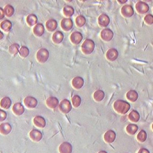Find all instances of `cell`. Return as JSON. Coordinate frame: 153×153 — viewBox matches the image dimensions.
I'll return each instance as SVG.
<instances>
[{"label": "cell", "mask_w": 153, "mask_h": 153, "mask_svg": "<svg viewBox=\"0 0 153 153\" xmlns=\"http://www.w3.org/2000/svg\"><path fill=\"white\" fill-rule=\"evenodd\" d=\"M114 109L119 114H125L129 110L131 106L129 103L122 100H117L113 105Z\"/></svg>", "instance_id": "obj_1"}, {"label": "cell", "mask_w": 153, "mask_h": 153, "mask_svg": "<svg viewBox=\"0 0 153 153\" xmlns=\"http://www.w3.org/2000/svg\"><path fill=\"white\" fill-rule=\"evenodd\" d=\"M81 48L83 53L86 55L90 54L94 50V42L92 40H85L82 45Z\"/></svg>", "instance_id": "obj_2"}, {"label": "cell", "mask_w": 153, "mask_h": 153, "mask_svg": "<svg viewBox=\"0 0 153 153\" xmlns=\"http://www.w3.org/2000/svg\"><path fill=\"white\" fill-rule=\"evenodd\" d=\"M49 55V52L46 49H40L36 53V59L39 63H44L47 61Z\"/></svg>", "instance_id": "obj_3"}, {"label": "cell", "mask_w": 153, "mask_h": 153, "mask_svg": "<svg viewBox=\"0 0 153 153\" xmlns=\"http://www.w3.org/2000/svg\"><path fill=\"white\" fill-rule=\"evenodd\" d=\"M72 108L71 103L68 99H63L60 102L59 105L60 110L64 114L68 113L71 110Z\"/></svg>", "instance_id": "obj_4"}, {"label": "cell", "mask_w": 153, "mask_h": 153, "mask_svg": "<svg viewBox=\"0 0 153 153\" xmlns=\"http://www.w3.org/2000/svg\"><path fill=\"white\" fill-rule=\"evenodd\" d=\"M24 103L27 108L32 109L36 107L38 102L35 98L32 96H27L24 99Z\"/></svg>", "instance_id": "obj_5"}, {"label": "cell", "mask_w": 153, "mask_h": 153, "mask_svg": "<svg viewBox=\"0 0 153 153\" xmlns=\"http://www.w3.org/2000/svg\"><path fill=\"white\" fill-rule=\"evenodd\" d=\"M100 36L104 41L108 42L112 39L114 36V33L109 28H105L101 32Z\"/></svg>", "instance_id": "obj_6"}, {"label": "cell", "mask_w": 153, "mask_h": 153, "mask_svg": "<svg viewBox=\"0 0 153 153\" xmlns=\"http://www.w3.org/2000/svg\"><path fill=\"white\" fill-rule=\"evenodd\" d=\"M135 8L138 13L143 14L147 13L149 9V7L146 3L143 1H140L136 4Z\"/></svg>", "instance_id": "obj_7"}, {"label": "cell", "mask_w": 153, "mask_h": 153, "mask_svg": "<svg viewBox=\"0 0 153 153\" xmlns=\"http://www.w3.org/2000/svg\"><path fill=\"white\" fill-rule=\"evenodd\" d=\"M60 26L63 30L68 31L73 26V23L72 19L69 18H63L60 23Z\"/></svg>", "instance_id": "obj_8"}, {"label": "cell", "mask_w": 153, "mask_h": 153, "mask_svg": "<svg viewBox=\"0 0 153 153\" xmlns=\"http://www.w3.org/2000/svg\"><path fill=\"white\" fill-rule=\"evenodd\" d=\"M121 13L125 18H130L134 14V10L132 6L125 5L121 9Z\"/></svg>", "instance_id": "obj_9"}, {"label": "cell", "mask_w": 153, "mask_h": 153, "mask_svg": "<svg viewBox=\"0 0 153 153\" xmlns=\"http://www.w3.org/2000/svg\"><path fill=\"white\" fill-rule=\"evenodd\" d=\"M12 110L14 114L18 116L24 114L25 111L24 106L20 102H17L14 104L13 106Z\"/></svg>", "instance_id": "obj_10"}, {"label": "cell", "mask_w": 153, "mask_h": 153, "mask_svg": "<svg viewBox=\"0 0 153 153\" xmlns=\"http://www.w3.org/2000/svg\"><path fill=\"white\" fill-rule=\"evenodd\" d=\"M70 41L73 44L77 45L82 41L83 36L82 34L79 32H74L70 35Z\"/></svg>", "instance_id": "obj_11"}, {"label": "cell", "mask_w": 153, "mask_h": 153, "mask_svg": "<svg viewBox=\"0 0 153 153\" xmlns=\"http://www.w3.org/2000/svg\"><path fill=\"white\" fill-rule=\"evenodd\" d=\"M29 137L32 140L35 142H39L43 138V134L38 129H32L29 133Z\"/></svg>", "instance_id": "obj_12"}, {"label": "cell", "mask_w": 153, "mask_h": 153, "mask_svg": "<svg viewBox=\"0 0 153 153\" xmlns=\"http://www.w3.org/2000/svg\"><path fill=\"white\" fill-rule=\"evenodd\" d=\"M98 23L102 27H106L110 23V18L107 15L102 14L98 18Z\"/></svg>", "instance_id": "obj_13"}, {"label": "cell", "mask_w": 153, "mask_h": 153, "mask_svg": "<svg viewBox=\"0 0 153 153\" xmlns=\"http://www.w3.org/2000/svg\"><path fill=\"white\" fill-rule=\"evenodd\" d=\"M33 123L37 127L43 128L46 126V121L42 116L38 115L34 117Z\"/></svg>", "instance_id": "obj_14"}, {"label": "cell", "mask_w": 153, "mask_h": 153, "mask_svg": "<svg viewBox=\"0 0 153 153\" xmlns=\"http://www.w3.org/2000/svg\"><path fill=\"white\" fill-rule=\"evenodd\" d=\"M107 59L110 61H115L118 57V52L115 49L112 48L109 49L107 52L106 54Z\"/></svg>", "instance_id": "obj_15"}, {"label": "cell", "mask_w": 153, "mask_h": 153, "mask_svg": "<svg viewBox=\"0 0 153 153\" xmlns=\"http://www.w3.org/2000/svg\"><path fill=\"white\" fill-rule=\"evenodd\" d=\"M59 150L60 153H72L73 148L70 143L65 142L60 145Z\"/></svg>", "instance_id": "obj_16"}, {"label": "cell", "mask_w": 153, "mask_h": 153, "mask_svg": "<svg viewBox=\"0 0 153 153\" xmlns=\"http://www.w3.org/2000/svg\"><path fill=\"white\" fill-rule=\"evenodd\" d=\"M116 138V134L115 132L109 130L105 133L104 136V139L106 142L111 143L114 142Z\"/></svg>", "instance_id": "obj_17"}, {"label": "cell", "mask_w": 153, "mask_h": 153, "mask_svg": "<svg viewBox=\"0 0 153 153\" xmlns=\"http://www.w3.org/2000/svg\"><path fill=\"white\" fill-rule=\"evenodd\" d=\"M83 85H84V80L81 77H76L72 80V86L74 89L76 90L81 89Z\"/></svg>", "instance_id": "obj_18"}, {"label": "cell", "mask_w": 153, "mask_h": 153, "mask_svg": "<svg viewBox=\"0 0 153 153\" xmlns=\"http://www.w3.org/2000/svg\"><path fill=\"white\" fill-rule=\"evenodd\" d=\"M46 104L48 107L54 109L59 105V100L56 97H50L46 100Z\"/></svg>", "instance_id": "obj_19"}, {"label": "cell", "mask_w": 153, "mask_h": 153, "mask_svg": "<svg viewBox=\"0 0 153 153\" xmlns=\"http://www.w3.org/2000/svg\"><path fill=\"white\" fill-rule=\"evenodd\" d=\"M33 33L37 37H41L44 33V27L41 23L36 24L33 28Z\"/></svg>", "instance_id": "obj_20"}, {"label": "cell", "mask_w": 153, "mask_h": 153, "mask_svg": "<svg viewBox=\"0 0 153 153\" xmlns=\"http://www.w3.org/2000/svg\"><path fill=\"white\" fill-rule=\"evenodd\" d=\"M11 130L12 127L9 123H2L0 124V133L2 135H8L11 132Z\"/></svg>", "instance_id": "obj_21"}, {"label": "cell", "mask_w": 153, "mask_h": 153, "mask_svg": "<svg viewBox=\"0 0 153 153\" xmlns=\"http://www.w3.org/2000/svg\"><path fill=\"white\" fill-rule=\"evenodd\" d=\"M46 29L50 32L54 31L57 27V23L55 19H50L46 21L45 24Z\"/></svg>", "instance_id": "obj_22"}, {"label": "cell", "mask_w": 153, "mask_h": 153, "mask_svg": "<svg viewBox=\"0 0 153 153\" xmlns=\"http://www.w3.org/2000/svg\"><path fill=\"white\" fill-rule=\"evenodd\" d=\"M63 39H64V35L61 32L59 31L55 32L53 34L52 37V41L55 44L60 43L63 41Z\"/></svg>", "instance_id": "obj_23"}, {"label": "cell", "mask_w": 153, "mask_h": 153, "mask_svg": "<svg viewBox=\"0 0 153 153\" xmlns=\"http://www.w3.org/2000/svg\"><path fill=\"white\" fill-rule=\"evenodd\" d=\"M11 104L12 102L10 98L5 97L0 101V107L4 109H8L11 107Z\"/></svg>", "instance_id": "obj_24"}, {"label": "cell", "mask_w": 153, "mask_h": 153, "mask_svg": "<svg viewBox=\"0 0 153 153\" xmlns=\"http://www.w3.org/2000/svg\"><path fill=\"white\" fill-rule=\"evenodd\" d=\"M12 23L8 20H4L0 23V28L5 32H9L12 28Z\"/></svg>", "instance_id": "obj_25"}, {"label": "cell", "mask_w": 153, "mask_h": 153, "mask_svg": "<svg viewBox=\"0 0 153 153\" xmlns=\"http://www.w3.org/2000/svg\"><path fill=\"white\" fill-rule=\"evenodd\" d=\"M126 98L129 102H134L137 100L138 94L137 92L134 90H130L126 93Z\"/></svg>", "instance_id": "obj_26"}, {"label": "cell", "mask_w": 153, "mask_h": 153, "mask_svg": "<svg viewBox=\"0 0 153 153\" xmlns=\"http://www.w3.org/2000/svg\"><path fill=\"white\" fill-rule=\"evenodd\" d=\"M37 20L38 19H37V17H36V15H35L34 14H31L26 17V21L28 26H32L36 24Z\"/></svg>", "instance_id": "obj_27"}, {"label": "cell", "mask_w": 153, "mask_h": 153, "mask_svg": "<svg viewBox=\"0 0 153 153\" xmlns=\"http://www.w3.org/2000/svg\"><path fill=\"white\" fill-rule=\"evenodd\" d=\"M128 118L129 120L134 123L138 122L140 119V114L136 111L133 110L130 112L128 115Z\"/></svg>", "instance_id": "obj_28"}, {"label": "cell", "mask_w": 153, "mask_h": 153, "mask_svg": "<svg viewBox=\"0 0 153 153\" xmlns=\"http://www.w3.org/2000/svg\"><path fill=\"white\" fill-rule=\"evenodd\" d=\"M105 97V93L102 90H96L95 92L94 93L93 98L95 100H96V102H100L104 99Z\"/></svg>", "instance_id": "obj_29"}, {"label": "cell", "mask_w": 153, "mask_h": 153, "mask_svg": "<svg viewBox=\"0 0 153 153\" xmlns=\"http://www.w3.org/2000/svg\"><path fill=\"white\" fill-rule=\"evenodd\" d=\"M4 11L6 16L10 18L13 15L15 10H14V9L13 6L7 4L4 8Z\"/></svg>", "instance_id": "obj_30"}, {"label": "cell", "mask_w": 153, "mask_h": 153, "mask_svg": "<svg viewBox=\"0 0 153 153\" xmlns=\"http://www.w3.org/2000/svg\"><path fill=\"white\" fill-rule=\"evenodd\" d=\"M126 130L129 135H134L138 130V127L136 124H130L126 127Z\"/></svg>", "instance_id": "obj_31"}, {"label": "cell", "mask_w": 153, "mask_h": 153, "mask_svg": "<svg viewBox=\"0 0 153 153\" xmlns=\"http://www.w3.org/2000/svg\"><path fill=\"white\" fill-rule=\"evenodd\" d=\"M74 10L70 6H66L63 8V13L66 17H70L74 14Z\"/></svg>", "instance_id": "obj_32"}, {"label": "cell", "mask_w": 153, "mask_h": 153, "mask_svg": "<svg viewBox=\"0 0 153 153\" xmlns=\"http://www.w3.org/2000/svg\"><path fill=\"white\" fill-rule=\"evenodd\" d=\"M19 45L17 43L11 44L9 48V52L11 55H15L19 52Z\"/></svg>", "instance_id": "obj_33"}, {"label": "cell", "mask_w": 153, "mask_h": 153, "mask_svg": "<svg viewBox=\"0 0 153 153\" xmlns=\"http://www.w3.org/2000/svg\"><path fill=\"white\" fill-rule=\"evenodd\" d=\"M76 23L78 27H81L86 23V19L84 16L79 15L76 18Z\"/></svg>", "instance_id": "obj_34"}, {"label": "cell", "mask_w": 153, "mask_h": 153, "mask_svg": "<svg viewBox=\"0 0 153 153\" xmlns=\"http://www.w3.org/2000/svg\"><path fill=\"white\" fill-rule=\"evenodd\" d=\"M81 98L78 95H74L72 99V104L76 108L79 107L81 104Z\"/></svg>", "instance_id": "obj_35"}, {"label": "cell", "mask_w": 153, "mask_h": 153, "mask_svg": "<svg viewBox=\"0 0 153 153\" xmlns=\"http://www.w3.org/2000/svg\"><path fill=\"white\" fill-rule=\"evenodd\" d=\"M137 138L139 142H145L147 138V134L146 132L143 130L140 131V132L138 134Z\"/></svg>", "instance_id": "obj_36"}, {"label": "cell", "mask_w": 153, "mask_h": 153, "mask_svg": "<svg viewBox=\"0 0 153 153\" xmlns=\"http://www.w3.org/2000/svg\"><path fill=\"white\" fill-rule=\"evenodd\" d=\"M19 55L23 57H26L28 56L29 54V50L28 48L25 46H22L19 50Z\"/></svg>", "instance_id": "obj_37"}, {"label": "cell", "mask_w": 153, "mask_h": 153, "mask_svg": "<svg viewBox=\"0 0 153 153\" xmlns=\"http://www.w3.org/2000/svg\"><path fill=\"white\" fill-rule=\"evenodd\" d=\"M144 21L146 24L149 25H151L153 23V15L150 14H149L146 15L144 18Z\"/></svg>", "instance_id": "obj_38"}, {"label": "cell", "mask_w": 153, "mask_h": 153, "mask_svg": "<svg viewBox=\"0 0 153 153\" xmlns=\"http://www.w3.org/2000/svg\"><path fill=\"white\" fill-rule=\"evenodd\" d=\"M7 114L4 111L0 109V122H3L7 118Z\"/></svg>", "instance_id": "obj_39"}, {"label": "cell", "mask_w": 153, "mask_h": 153, "mask_svg": "<svg viewBox=\"0 0 153 153\" xmlns=\"http://www.w3.org/2000/svg\"><path fill=\"white\" fill-rule=\"evenodd\" d=\"M5 14L4 10L1 7H0V21L4 18Z\"/></svg>", "instance_id": "obj_40"}, {"label": "cell", "mask_w": 153, "mask_h": 153, "mask_svg": "<svg viewBox=\"0 0 153 153\" xmlns=\"http://www.w3.org/2000/svg\"><path fill=\"white\" fill-rule=\"evenodd\" d=\"M138 153H150V152L148 149H144V148H142L139 150Z\"/></svg>", "instance_id": "obj_41"}, {"label": "cell", "mask_w": 153, "mask_h": 153, "mask_svg": "<svg viewBox=\"0 0 153 153\" xmlns=\"http://www.w3.org/2000/svg\"><path fill=\"white\" fill-rule=\"evenodd\" d=\"M4 34H3V33H2V32L0 31V40H1V39H2V38H4Z\"/></svg>", "instance_id": "obj_42"}, {"label": "cell", "mask_w": 153, "mask_h": 153, "mask_svg": "<svg viewBox=\"0 0 153 153\" xmlns=\"http://www.w3.org/2000/svg\"><path fill=\"white\" fill-rule=\"evenodd\" d=\"M127 1V0H125V1H118V2H120V3H121V4H124Z\"/></svg>", "instance_id": "obj_43"}, {"label": "cell", "mask_w": 153, "mask_h": 153, "mask_svg": "<svg viewBox=\"0 0 153 153\" xmlns=\"http://www.w3.org/2000/svg\"><path fill=\"white\" fill-rule=\"evenodd\" d=\"M98 153H107V152L105 151H100Z\"/></svg>", "instance_id": "obj_44"}]
</instances>
